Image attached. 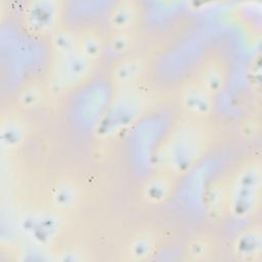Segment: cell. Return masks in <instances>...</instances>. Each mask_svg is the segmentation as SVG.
<instances>
[{"mask_svg": "<svg viewBox=\"0 0 262 262\" xmlns=\"http://www.w3.org/2000/svg\"><path fill=\"white\" fill-rule=\"evenodd\" d=\"M136 18V7L132 2H119L110 13V24L116 31H127Z\"/></svg>", "mask_w": 262, "mask_h": 262, "instance_id": "7", "label": "cell"}, {"mask_svg": "<svg viewBox=\"0 0 262 262\" xmlns=\"http://www.w3.org/2000/svg\"><path fill=\"white\" fill-rule=\"evenodd\" d=\"M133 43L132 35L127 31H116L110 38L107 48L113 54H123L129 50Z\"/></svg>", "mask_w": 262, "mask_h": 262, "instance_id": "12", "label": "cell"}, {"mask_svg": "<svg viewBox=\"0 0 262 262\" xmlns=\"http://www.w3.org/2000/svg\"><path fill=\"white\" fill-rule=\"evenodd\" d=\"M103 47V41L96 32L86 31L78 35V53L91 62L100 57Z\"/></svg>", "mask_w": 262, "mask_h": 262, "instance_id": "6", "label": "cell"}, {"mask_svg": "<svg viewBox=\"0 0 262 262\" xmlns=\"http://www.w3.org/2000/svg\"><path fill=\"white\" fill-rule=\"evenodd\" d=\"M208 247L204 242L201 241H194L193 243L190 244L189 247V255L193 259H203L205 258L208 254Z\"/></svg>", "mask_w": 262, "mask_h": 262, "instance_id": "17", "label": "cell"}, {"mask_svg": "<svg viewBox=\"0 0 262 262\" xmlns=\"http://www.w3.org/2000/svg\"><path fill=\"white\" fill-rule=\"evenodd\" d=\"M51 46L60 59L66 58L78 52V36L70 30H58L52 35Z\"/></svg>", "mask_w": 262, "mask_h": 262, "instance_id": "8", "label": "cell"}, {"mask_svg": "<svg viewBox=\"0 0 262 262\" xmlns=\"http://www.w3.org/2000/svg\"><path fill=\"white\" fill-rule=\"evenodd\" d=\"M141 63L135 58L124 59L119 62L113 70V80L118 84H126L132 82L139 74Z\"/></svg>", "mask_w": 262, "mask_h": 262, "instance_id": "10", "label": "cell"}, {"mask_svg": "<svg viewBox=\"0 0 262 262\" xmlns=\"http://www.w3.org/2000/svg\"><path fill=\"white\" fill-rule=\"evenodd\" d=\"M1 138L3 144L7 147L17 145L23 138V129L17 122L7 121V123L2 126Z\"/></svg>", "mask_w": 262, "mask_h": 262, "instance_id": "13", "label": "cell"}, {"mask_svg": "<svg viewBox=\"0 0 262 262\" xmlns=\"http://www.w3.org/2000/svg\"><path fill=\"white\" fill-rule=\"evenodd\" d=\"M211 94L205 91L199 85L189 87L182 96L184 108L191 115L204 117L210 114L213 103Z\"/></svg>", "mask_w": 262, "mask_h": 262, "instance_id": "5", "label": "cell"}, {"mask_svg": "<svg viewBox=\"0 0 262 262\" xmlns=\"http://www.w3.org/2000/svg\"><path fill=\"white\" fill-rule=\"evenodd\" d=\"M28 9L26 19L28 26L33 32L46 33L51 31L58 18V8L51 2H37Z\"/></svg>", "mask_w": 262, "mask_h": 262, "instance_id": "3", "label": "cell"}, {"mask_svg": "<svg viewBox=\"0 0 262 262\" xmlns=\"http://www.w3.org/2000/svg\"><path fill=\"white\" fill-rule=\"evenodd\" d=\"M224 84V73L219 66L210 64L201 73L199 86L209 94L217 93Z\"/></svg>", "mask_w": 262, "mask_h": 262, "instance_id": "9", "label": "cell"}, {"mask_svg": "<svg viewBox=\"0 0 262 262\" xmlns=\"http://www.w3.org/2000/svg\"><path fill=\"white\" fill-rule=\"evenodd\" d=\"M19 100L21 104L27 107L35 106L40 100V93L35 88H28L21 93V95L19 96Z\"/></svg>", "mask_w": 262, "mask_h": 262, "instance_id": "16", "label": "cell"}, {"mask_svg": "<svg viewBox=\"0 0 262 262\" xmlns=\"http://www.w3.org/2000/svg\"><path fill=\"white\" fill-rule=\"evenodd\" d=\"M154 250V242L147 234L139 235L130 246L129 255L133 260H143L147 258Z\"/></svg>", "mask_w": 262, "mask_h": 262, "instance_id": "11", "label": "cell"}, {"mask_svg": "<svg viewBox=\"0 0 262 262\" xmlns=\"http://www.w3.org/2000/svg\"><path fill=\"white\" fill-rule=\"evenodd\" d=\"M261 169L259 164L251 163L245 166L228 192L227 206L231 214L238 219L252 215L260 200Z\"/></svg>", "mask_w": 262, "mask_h": 262, "instance_id": "1", "label": "cell"}, {"mask_svg": "<svg viewBox=\"0 0 262 262\" xmlns=\"http://www.w3.org/2000/svg\"><path fill=\"white\" fill-rule=\"evenodd\" d=\"M168 186L163 179H155L146 187V195L154 202L163 200L167 194Z\"/></svg>", "mask_w": 262, "mask_h": 262, "instance_id": "15", "label": "cell"}, {"mask_svg": "<svg viewBox=\"0 0 262 262\" xmlns=\"http://www.w3.org/2000/svg\"><path fill=\"white\" fill-rule=\"evenodd\" d=\"M54 200L58 207H61V208L71 207L76 200V191L74 186L69 183H63L59 185L56 189Z\"/></svg>", "mask_w": 262, "mask_h": 262, "instance_id": "14", "label": "cell"}, {"mask_svg": "<svg viewBox=\"0 0 262 262\" xmlns=\"http://www.w3.org/2000/svg\"><path fill=\"white\" fill-rule=\"evenodd\" d=\"M233 253L235 257L244 261H254L261 255L262 239L260 229L249 227L243 230L233 242Z\"/></svg>", "mask_w": 262, "mask_h": 262, "instance_id": "4", "label": "cell"}, {"mask_svg": "<svg viewBox=\"0 0 262 262\" xmlns=\"http://www.w3.org/2000/svg\"><path fill=\"white\" fill-rule=\"evenodd\" d=\"M91 66L92 62L90 60L77 52L60 59L57 68V79L66 86L77 84L89 75Z\"/></svg>", "mask_w": 262, "mask_h": 262, "instance_id": "2", "label": "cell"}]
</instances>
